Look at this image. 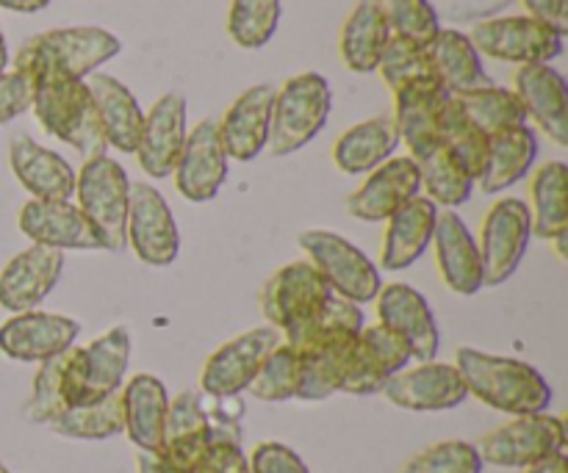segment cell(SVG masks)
I'll list each match as a JSON object with an SVG mask.
<instances>
[{
    "mask_svg": "<svg viewBox=\"0 0 568 473\" xmlns=\"http://www.w3.org/2000/svg\"><path fill=\"white\" fill-rule=\"evenodd\" d=\"M216 399L203 391H183L170 402L161 457L172 469L189 473L214 443L242 446V402Z\"/></svg>",
    "mask_w": 568,
    "mask_h": 473,
    "instance_id": "1",
    "label": "cell"
},
{
    "mask_svg": "<svg viewBox=\"0 0 568 473\" xmlns=\"http://www.w3.org/2000/svg\"><path fill=\"white\" fill-rule=\"evenodd\" d=\"M455 369L464 377L469 397H477L488 408L508 415L547 413L552 404V388L541 371L530 363L503 354L480 352V349L460 347Z\"/></svg>",
    "mask_w": 568,
    "mask_h": 473,
    "instance_id": "2",
    "label": "cell"
},
{
    "mask_svg": "<svg viewBox=\"0 0 568 473\" xmlns=\"http://www.w3.org/2000/svg\"><path fill=\"white\" fill-rule=\"evenodd\" d=\"M33 81V114L44 133H50L59 142L70 144L83 158H98L105 155L103 127H100L98 105L87 81L78 78L55 75V72H39Z\"/></svg>",
    "mask_w": 568,
    "mask_h": 473,
    "instance_id": "3",
    "label": "cell"
},
{
    "mask_svg": "<svg viewBox=\"0 0 568 473\" xmlns=\"http://www.w3.org/2000/svg\"><path fill=\"white\" fill-rule=\"evenodd\" d=\"M120 50L122 42L105 28H53V31L31 37L17 50L14 70L28 78L39 75V72H55V75L87 81L89 75L98 72V66L114 59Z\"/></svg>",
    "mask_w": 568,
    "mask_h": 473,
    "instance_id": "4",
    "label": "cell"
},
{
    "mask_svg": "<svg viewBox=\"0 0 568 473\" xmlns=\"http://www.w3.org/2000/svg\"><path fill=\"white\" fill-rule=\"evenodd\" d=\"M333 109L331 83L320 72H303L283 83L272 105L270 144L272 155L283 158L314 142L327 125Z\"/></svg>",
    "mask_w": 568,
    "mask_h": 473,
    "instance_id": "5",
    "label": "cell"
},
{
    "mask_svg": "<svg viewBox=\"0 0 568 473\" xmlns=\"http://www.w3.org/2000/svg\"><path fill=\"white\" fill-rule=\"evenodd\" d=\"M131 363V336L125 327L103 332L89 347H72L64 352V397L67 408L103 402L125 385Z\"/></svg>",
    "mask_w": 568,
    "mask_h": 473,
    "instance_id": "6",
    "label": "cell"
},
{
    "mask_svg": "<svg viewBox=\"0 0 568 473\" xmlns=\"http://www.w3.org/2000/svg\"><path fill=\"white\" fill-rule=\"evenodd\" d=\"M75 197L81 214L103 238V249L122 253L128 247V205H131V181L125 166L111 155L83 161L75 177Z\"/></svg>",
    "mask_w": 568,
    "mask_h": 473,
    "instance_id": "7",
    "label": "cell"
},
{
    "mask_svg": "<svg viewBox=\"0 0 568 473\" xmlns=\"http://www.w3.org/2000/svg\"><path fill=\"white\" fill-rule=\"evenodd\" d=\"M475 449L483 465L525 471L566 452L564 419L549 413L516 415L514 421L483 435Z\"/></svg>",
    "mask_w": 568,
    "mask_h": 473,
    "instance_id": "8",
    "label": "cell"
},
{
    "mask_svg": "<svg viewBox=\"0 0 568 473\" xmlns=\"http://www.w3.org/2000/svg\"><path fill=\"white\" fill-rule=\"evenodd\" d=\"M300 247L308 255V264L325 277L333 294L355 305L377 299L383 288L381 271L353 241L331 230H305L300 236Z\"/></svg>",
    "mask_w": 568,
    "mask_h": 473,
    "instance_id": "9",
    "label": "cell"
},
{
    "mask_svg": "<svg viewBox=\"0 0 568 473\" xmlns=\"http://www.w3.org/2000/svg\"><path fill=\"white\" fill-rule=\"evenodd\" d=\"M471 44L480 55H491L508 64H549L564 53V33L532 17H494L471 28Z\"/></svg>",
    "mask_w": 568,
    "mask_h": 473,
    "instance_id": "10",
    "label": "cell"
},
{
    "mask_svg": "<svg viewBox=\"0 0 568 473\" xmlns=\"http://www.w3.org/2000/svg\"><path fill=\"white\" fill-rule=\"evenodd\" d=\"M530 236L532 222L525 199L505 197L491 205V210L483 219L480 244H477L486 286H503L505 280L516 275L527 255Z\"/></svg>",
    "mask_w": 568,
    "mask_h": 473,
    "instance_id": "11",
    "label": "cell"
},
{
    "mask_svg": "<svg viewBox=\"0 0 568 473\" xmlns=\"http://www.w3.org/2000/svg\"><path fill=\"white\" fill-rule=\"evenodd\" d=\"M128 247L142 264L164 269L181 253V233L164 194L150 183H131L128 205Z\"/></svg>",
    "mask_w": 568,
    "mask_h": 473,
    "instance_id": "12",
    "label": "cell"
},
{
    "mask_svg": "<svg viewBox=\"0 0 568 473\" xmlns=\"http://www.w3.org/2000/svg\"><path fill=\"white\" fill-rule=\"evenodd\" d=\"M283 341L275 327H255L233 341L222 343L203 366L200 388L216 399H233L247 391L272 349Z\"/></svg>",
    "mask_w": 568,
    "mask_h": 473,
    "instance_id": "13",
    "label": "cell"
},
{
    "mask_svg": "<svg viewBox=\"0 0 568 473\" xmlns=\"http://www.w3.org/2000/svg\"><path fill=\"white\" fill-rule=\"evenodd\" d=\"M333 288L308 260H294L270 277L261 291V310L270 327L286 332L303 325L331 299Z\"/></svg>",
    "mask_w": 568,
    "mask_h": 473,
    "instance_id": "14",
    "label": "cell"
},
{
    "mask_svg": "<svg viewBox=\"0 0 568 473\" xmlns=\"http://www.w3.org/2000/svg\"><path fill=\"white\" fill-rule=\"evenodd\" d=\"M449 97L453 94L438 78H419L394 92V125L414 161H422L442 144L438 127Z\"/></svg>",
    "mask_w": 568,
    "mask_h": 473,
    "instance_id": "15",
    "label": "cell"
},
{
    "mask_svg": "<svg viewBox=\"0 0 568 473\" xmlns=\"http://www.w3.org/2000/svg\"><path fill=\"white\" fill-rule=\"evenodd\" d=\"M410 349L397 332L383 325L364 327L355 338L353 358H349L347 377L342 393L349 397H375L386 388V382L410 363Z\"/></svg>",
    "mask_w": 568,
    "mask_h": 473,
    "instance_id": "16",
    "label": "cell"
},
{
    "mask_svg": "<svg viewBox=\"0 0 568 473\" xmlns=\"http://www.w3.org/2000/svg\"><path fill=\"white\" fill-rule=\"evenodd\" d=\"M383 397L399 410L410 413H444L469 399L464 377L453 363H419L416 369H403L383 388Z\"/></svg>",
    "mask_w": 568,
    "mask_h": 473,
    "instance_id": "17",
    "label": "cell"
},
{
    "mask_svg": "<svg viewBox=\"0 0 568 473\" xmlns=\"http://www.w3.org/2000/svg\"><path fill=\"white\" fill-rule=\"evenodd\" d=\"M81 325L59 313L26 310L0 327V352L20 363H44L75 347Z\"/></svg>",
    "mask_w": 568,
    "mask_h": 473,
    "instance_id": "18",
    "label": "cell"
},
{
    "mask_svg": "<svg viewBox=\"0 0 568 473\" xmlns=\"http://www.w3.org/2000/svg\"><path fill=\"white\" fill-rule=\"evenodd\" d=\"M189 136L186 122V97L183 94H164L153 103V109L144 114L142 136H139L136 158L148 177L164 181L175 172L178 158L183 153V144Z\"/></svg>",
    "mask_w": 568,
    "mask_h": 473,
    "instance_id": "19",
    "label": "cell"
},
{
    "mask_svg": "<svg viewBox=\"0 0 568 473\" xmlns=\"http://www.w3.org/2000/svg\"><path fill=\"white\" fill-rule=\"evenodd\" d=\"M227 161L231 158L222 147L216 120H200L189 131L181 158H178L175 172H172L181 197L192 199V203L214 199L220 194L222 183L227 181Z\"/></svg>",
    "mask_w": 568,
    "mask_h": 473,
    "instance_id": "20",
    "label": "cell"
},
{
    "mask_svg": "<svg viewBox=\"0 0 568 473\" xmlns=\"http://www.w3.org/2000/svg\"><path fill=\"white\" fill-rule=\"evenodd\" d=\"M22 236L31 238L39 247L59 249H81V253H94L103 249V238L98 236L87 216L81 214L75 203L70 199H31L20 208Z\"/></svg>",
    "mask_w": 568,
    "mask_h": 473,
    "instance_id": "21",
    "label": "cell"
},
{
    "mask_svg": "<svg viewBox=\"0 0 568 473\" xmlns=\"http://www.w3.org/2000/svg\"><path fill=\"white\" fill-rule=\"evenodd\" d=\"M377 319L408 343L410 358L419 363L436 360L438 347H442L438 321L427 299L416 288L405 286V282L383 286L377 294Z\"/></svg>",
    "mask_w": 568,
    "mask_h": 473,
    "instance_id": "22",
    "label": "cell"
},
{
    "mask_svg": "<svg viewBox=\"0 0 568 473\" xmlns=\"http://www.w3.org/2000/svg\"><path fill=\"white\" fill-rule=\"evenodd\" d=\"M64 271V253L50 247H28L0 271V305L9 313H26L50 297Z\"/></svg>",
    "mask_w": 568,
    "mask_h": 473,
    "instance_id": "23",
    "label": "cell"
},
{
    "mask_svg": "<svg viewBox=\"0 0 568 473\" xmlns=\"http://www.w3.org/2000/svg\"><path fill=\"white\" fill-rule=\"evenodd\" d=\"M275 92L277 89L270 86V83L250 86L247 92L233 100L225 116L216 122L227 158H236L242 164H247V161L258 158L264 153V147L270 144Z\"/></svg>",
    "mask_w": 568,
    "mask_h": 473,
    "instance_id": "24",
    "label": "cell"
},
{
    "mask_svg": "<svg viewBox=\"0 0 568 473\" xmlns=\"http://www.w3.org/2000/svg\"><path fill=\"white\" fill-rule=\"evenodd\" d=\"M419 166L410 155L388 158L386 164L369 172L364 186L349 194L347 214L358 222H386L394 210L419 197Z\"/></svg>",
    "mask_w": 568,
    "mask_h": 473,
    "instance_id": "25",
    "label": "cell"
},
{
    "mask_svg": "<svg viewBox=\"0 0 568 473\" xmlns=\"http://www.w3.org/2000/svg\"><path fill=\"white\" fill-rule=\"evenodd\" d=\"M433 241H436L438 275L449 291L458 294V297H475L486 288L480 249H477V241L466 222L455 210L438 214Z\"/></svg>",
    "mask_w": 568,
    "mask_h": 473,
    "instance_id": "26",
    "label": "cell"
},
{
    "mask_svg": "<svg viewBox=\"0 0 568 473\" xmlns=\"http://www.w3.org/2000/svg\"><path fill=\"white\" fill-rule=\"evenodd\" d=\"M516 94L527 111L558 147L568 144V86L566 78L549 64H527L516 70Z\"/></svg>",
    "mask_w": 568,
    "mask_h": 473,
    "instance_id": "27",
    "label": "cell"
},
{
    "mask_svg": "<svg viewBox=\"0 0 568 473\" xmlns=\"http://www.w3.org/2000/svg\"><path fill=\"white\" fill-rule=\"evenodd\" d=\"M9 164L20 186L33 199H72L75 197V177L70 161L53 150L33 142L28 133H17L9 144Z\"/></svg>",
    "mask_w": 568,
    "mask_h": 473,
    "instance_id": "28",
    "label": "cell"
},
{
    "mask_svg": "<svg viewBox=\"0 0 568 473\" xmlns=\"http://www.w3.org/2000/svg\"><path fill=\"white\" fill-rule=\"evenodd\" d=\"M122 421L125 435L139 452L159 454L164 446L170 393L164 382L153 374H136L122 385Z\"/></svg>",
    "mask_w": 568,
    "mask_h": 473,
    "instance_id": "29",
    "label": "cell"
},
{
    "mask_svg": "<svg viewBox=\"0 0 568 473\" xmlns=\"http://www.w3.org/2000/svg\"><path fill=\"white\" fill-rule=\"evenodd\" d=\"M438 214H442L438 205H433L427 197H414L403 208L394 210L383 233L381 266H386L388 271H403L414 266L433 244Z\"/></svg>",
    "mask_w": 568,
    "mask_h": 473,
    "instance_id": "30",
    "label": "cell"
},
{
    "mask_svg": "<svg viewBox=\"0 0 568 473\" xmlns=\"http://www.w3.org/2000/svg\"><path fill=\"white\" fill-rule=\"evenodd\" d=\"M87 86L92 92L94 105H98L105 144L125 155L136 153L139 136H142L144 127V111L136 103L131 89L116 81L114 75H103V72L89 75Z\"/></svg>",
    "mask_w": 568,
    "mask_h": 473,
    "instance_id": "31",
    "label": "cell"
},
{
    "mask_svg": "<svg viewBox=\"0 0 568 473\" xmlns=\"http://www.w3.org/2000/svg\"><path fill=\"white\" fill-rule=\"evenodd\" d=\"M425 48L427 55H430L433 75L444 83V89L453 97L491 86V78H488L486 66H483V55L471 44L469 33L455 31V28H442Z\"/></svg>",
    "mask_w": 568,
    "mask_h": 473,
    "instance_id": "32",
    "label": "cell"
},
{
    "mask_svg": "<svg viewBox=\"0 0 568 473\" xmlns=\"http://www.w3.org/2000/svg\"><path fill=\"white\" fill-rule=\"evenodd\" d=\"M399 147V133L394 116L383 114L366 120L342 133L333 147V161L344 175H369L377 166L386 164Z\"/></svg>",
    "mask_w": 568,
    "mask_h": 473,
    "instance_id": "33",
    "label": "cell"
},
{
    "mask_svg": "<svg viewBox=\"0 0 568 473\" xmlns=\"http://www.w3.org/2000/svg\"><path fill=\"white\" fill-rule=\"evenodd\" d=\"M536 155L538 138L530 125L494 133V136H488L486 166H483L477 183H480V188L486 194L505 192V188L516 186L532 169Z\"/></svg>",
    "mask_w": 568,
    "mask_h": 473,
    "instance_id": "34",
    "label": "cell"
},
{
    "mask_svg": "<svg viewBox=\"0 0 568 473\" xmlns=\"http://www.w3.org/2000/svg\"><path fill=\"white\" fill-rule=\"evenodd\" d=\"M361 330H364V310H361V305L349 302V299L338 297V294H331V299L311 319L281 332V336L283 343L292 347L300 358H308V354L320 352L327 343L353 338Z\"/></svg>",
    "mask_w": 568,
    "mask_h": 473,
    "instance_id": "35",
    "label": "cell"
},
{
    "mask_svg": "<svg viewBox=\"0 0 568 473\" xmlns=\"http://www.w3.org/2000/svg\"><path fill=\"white\" fill-rule=\"evenodd\" d=\"M392 39L386 17L375 0H358L353 14L347 17L342 28V59L353 72H375L381 64V55Z\"/></svg>",
    "mask_w": 568,
    "mask_h": 473,
    "instance_id": "36",
    "label": "cell"
},
{
    "mask_svg": "<svg viewBox=\"0 0 568 473\" xmlns=\"http://www.w3.org/2000/svg\"><path fill=\"white\" fill-rule=\"evenodd\" d=\"M530 199V222L538 238L552 241L560 233H568V166L564 161H549L536 172Z\"/></svg>",
    "mask_w": 568,
    "mask_h": 473,
    "instance_id": "37",
    "label": "cell"
},
{
    "mask_svg": "<svg viewBox=\"0 0 568 473\" xmlns=\"http://www.w3.org/2000/svg\"><path fill=\"white\" fill-rule=\"evenodd\" d=\"M355 338H342L327 343L320 352L303 358V382H300V402H325L333 393H342L344 377H347L349 358H353Z\"/></svg>",
    "mask_w": 568,
    "mask_h": 473,
    "instance_id": "38",
    "label": "cell"
},
{
    "mask_svg": "<svg viewBox=\"0 0 568 473\" xmlns=\"http://www.w3.org/2000/svg\"><path fill=\"white\" fill-rule=\"evenodd\" d=\"M419 166V181L422 188L427 192V199L433 205H442V208L453 210L460 208L464 203H469L471 188H475V177L447 153V150L438 144L433 153H427L425 158L416 161Z\"/></svg>",
    "mask_w": 568,
    "mask_h": 473,
    "instance_id": "39",
    "label": "cell"
},
{
    "mask_svg": "<svg viewBox=\"0 0 568 473\" xmlns=\"http://www.w3.org/2000/svg\"><path fill=\"white\" fill-rule=\"evenodd\" d=\"M455 100H458L460 109L466 111V116H469L486 136L527 125V111L514 89H503L491 83V86L477 89V92L458 94Z\"/></svg>",
    "mask_w": 568,
    "mask_h": 473,
    "instance_id": "40",
    "label": "cell"
},
{
    "mask_svg": "<svg viewBox=\"0 0 568 473\" xmlns=\"http://www.w3.org/2000/svg\"><path fill=\"white\" fill-rule=\"evenodd\" d=\"M50 430L61 438H70V441H109V438L122 435V430H125L122 397L114 393L103 402L70 408L50 424Z\"/></svg>",
    "mask_w": 568,
    "mask_h": 473,
    "instance_id": "41",
    "label": "cell"
},
{
    "mask_svg": "<svg viewBox=\"0 0 568 473\" xmlns=\"http://www.w3.org/2000/svg\"><path fill=\"white\" fill-rule=\"evenodd\" d=\"M438 142H442V147L447 150V153L453 155L477 183L483 166H486L488 136L469 120V116H466V111L460 109V103L455 97H449L447 109H444L442 114Z\"/></svg>",
    "mask_w": 568,
    "mask_h": 473,
    "instance_id": "42",
    "label": "cell"
},
{
    "mask_svg": "<svg viewBox=\"0 0 568 473\" xmlns=\"http://www.w3.org/2000/svg\"><path fill=\"white\" fill-rule=\"evenodd\" d=\"M300 382H303V358L281 341L264 360L247 391L250 397L261 399V402L277 404L297 399Z\"/></svg>",
    "mask_w": 568,
    "mask_h": 473,
    "instance_id": "43",
    "label": "cell"
},
{
    "mask_svg": "<svg viewBox=\"0 0 568 473\" xmlns=\"http://www.w3.org/2000/svg\"><path fill=\"white\" fill-rule=\"evenodd\" d=\"M281 0H233L227 14V33L244 50H258L275 37L281 25Z\"/></svg>",
    "mask_w": 568,
    "mask_h": 473,
    "instance_id": "44",
    "label": "cell"
},
{
    "mask_svg": "<svg viewBox=\"0 0 568 473\" xmlns=\"http://www.w3.org/2000/svg\"><path fill=\"white\" fill-rule=\"evenodd\" d=\"M64 397V352L39 363L37 377H33V391L28 399L26 415L31 424H53L61 413H67Z\"/></svg>",
    "mask_w": 568,
    "mask_h": 473,
    "instance_id": "45",
    "label": "cell"
},
{
    "mask_svg": "<svg viewBox=\"0 0 568 473\" xmlns=\"http://www.w3.org/2000/svg\"><path fill=\"white\" fill-rule=\"evenodd\" d=\"M386 17L392 37H403L408 42L427 44L438 31V11L433 9L430 0H375Z\"/></svg>",
    "mask_w": 568,
    "mask_h": 473,
    "instance_id": "46",
    "label": "cell"
},
{
    "mask_svg": "<svg viewBox=\"0 0 568 473\" xmlns=\"http://www.w3.org/2000/svg\"><path fill=\"white\" fill-rule=\"evenodd\" d=\"M377 70H381L383 83H386L392 92L403 89L405 83L419 81V78H436L433 75L430 55H427L425 44L408 42V39L403 37L388 39Z\"/></svg>",
    "mask_w": 568,
    "mask_h": 473,
    "instance_id": "47",
    "label": "cell"
},
{
    "mask_svg": "<svg viewBox=\"0 0 568 473\" xmlns=\"http://www.w3.org/2000/svg\"><path fill=\"white\" fill-rule=\"evenodd\" d=\"M399 473H483V460L475 443L442 441L414 454Z\"/></svg>",
    "mask_w": 568,
    "mask_h": 473,
    "instance_id": "48",
    "label": "cell"
},
{
    "mask_svg": "<svg viewBox=\"0 0 568 473\" xmlns=\"http://www.w3.org/2000/svg\"><path fill=\"white\" fill-rule=\"evenodd\" d=\"M33 81L22 72H0V125L31 111Z\"/></svg>",
    "mask_w": 568,
    "mask_h": 473,
    "instance_id": "49",
    "label": "cell"
},
{
    "mask_svg": "<svg viewBox=\"0 0 568 473\" xmlns=\"http://www.w3.org/2000/svg\"><path fill=\"white\" fill-rule=\"evenodd\" d=\"M247 463L250 473H311L308 465L303 463V457L294 449L275 441H266L261 446H255Z\"/></svg>",
    "mask_w": 568,
    "mask_h": 473,
    "instance_id": "50",
    "label": "cell"
},
{
    "mask_svg": "<svg viewBox=\"0 0 568 473\" xmlns=\"http://www.w3.org/2000/svg\"><path fill=\"white\" fill-rule=\"evenodd\" d=\"M189 473H250V463L247 457H244L242 446H233V443H214V446L203 454V460H200Z\"/></svg>",
    "mask_w": 568,
    "mask_h": 473,
    "instance_id": "51",
    "label": "cell"
},
{
    "mask_svg": "<svg viewBox=\"0 0 568 473\" xmlns=\"http://www.w3.org/2000/svg\"><path fill=\"white\" fill-rule=\"evenodd\" d=\"M527 17L555 28L558 33H568V0H521Z\"/></svg>",
    "mask_w": 568,
    "mask_h": 473,
    "instance_id": "52",
    "label": "cell"
},
{
    "mask_svg": "<svg viewBox=\"0 0 568 473\" xmlns=\"http://www.w3.org/2000/svg\"><path fill=\"white\" fill-rule=\"evenodd\" d=\"M136 463H139V473H183L172 469L161 454H153V452H139Z\"/></svg>",
    "mask_w": 568,
    "mask_h": 473,
    "instance_id": "53",
    "label": "cell"
},
{
    "mask_svg": "<svg viewBox=\"0 0 568 473\" xmlns=\"http://www.w3.org/2000/svg\"><path fill=\"white\" fill-rule=\"evenodd\" d=\"M50 0H0V9L17 11V14H37V11L48 9Z\"/></svg>",
    "mask_w": 568,
    "mask_h": 473,
    "instance_id": "54",
    "label": "cell"
},
{
    "mask_svg": "<svg viewBox=\"0 0 568 473\" xmlns=\"http://www.w3.org/2000/svg\"><path fill=\"white\" fill-rule=\"evenodd\" d=\"M525 473H568L566 452L555 454V457L544 460V463H538V465H530V469H525Z\"/></svg>",
    "mask_w": 568,
    "mask_h": 473,
    "instance_id": "55",
    "label": "cell"
},
{
    "mask_svg": "<svg viewBox=\"0 0 568 473\" xmlns=\"http://www.w3.org/2000/svg\"><path fill=\"white\" fill-rule=\"evenodd\" d=\"M566 241H568V233H560V236L552 238V247L558 253L560 260H566Z\"/></svg>",
    "mask_w": 568,
    "mask_h": 473,
    "instance_id": "56",
    "label": "cell"
},
{
    "mask_svg": "<svg viewBox=\"0 0 568 473\" xmlns=\"http://www.w3.org/2000/svg\"><path fill=\"white\" fill-rule=\"evenodd\" d=\"M6 66H9V48H6L3 31H0V72H6Z\"/></svg>",
    "mask_w": 568,
    "mask_h": 473,
    "instance_id": "57",
    "label": "cell"
},
{
    "mask_svg": "<svg viewBox=\"0 0 568 473\" xmlns=\"http://www.w3.org/2000/svg\"><path fill=\"white\" fill-rule=\"evenodd\" d=\"M0 473H11V471L3 465V460H0Z\"/></svg>",
    "mask_w": 568,
    "mask_h": 473,
    "instance_id": "58",
    "label": "cell"
}]
</instances>
